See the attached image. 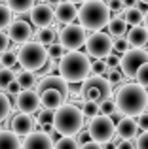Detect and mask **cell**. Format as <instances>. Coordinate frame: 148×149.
Segmentation results:
<instances>
[{
	"instance_id": "7dc6e473",
	"label": "cell",
	"mask_w": 148,
	"mask_h": 149,
	"mask_svg": "<svg viewBox=\"0 0 148 149\" xmlns=\"http://www.w3.org/2000/svg\"><path fill=\"white\" fill-rule=\"evenodd\" d=\"M122 2H123V8H137L139 0H122Z\"/></svg>"
},
{
	"instance_id": "ee69618b",
	"label": "cell",
	"mask_w": 148,
	"mask_h": 149,
	"mask_svg": "<svg viewBox=\"0 0 148 149\" xmlns=\"http://www.w3.org/2000/svg\"><path fill=\"white\" fill-rule=\"evenodd\" d=\"M122 74H120V72H116V70H114V72H112V74H108V81H110V85H114V83H120V81H122Z\"/></svg>"
},
{
	"instance_id": "30bf717a",
	"label": "cell",
	"mask_w": 148,
	"mask_h": 149,
	"mask_svg": "<svg viewBox=\"0 0 148 149\" xmlns=\"http://www.w3.org/2000/svg\"><path fill=\"white\" fill-rule=\"evenodd\" d=\"M85 30L80 25H67L59 30V44L65 47V51H78L85 44Z\"/></svg>"
},
{
	"instance_id": "681fc988",
	"label": "cell",
	"mask_w": 148,
	"mask_h": 149,
	"mask_svg": "<svg viewBox=\"0 0 148 149\" xmlns=\"http://www.w3.org/2000/svg\"><path fill=\"white\" fill-rule=\"evenodd\" d=\"M142 23H144V30L148 32V11L144 13V21H142Z\"/></svg>"
},
{
	"instance_id": "83f0119b",
	"label": "cell",
	"mask_w": 148,
	"mask_h": 149,
	"mask_svg": "<svg viewBox=\"0 0 148 149\" xmlns=\"http://www.w3.org/2000/svg\"><path fill=\"white\" fill-rule=\"evenodd\" d=\"M78 108H80L82 115L89 117V119H95L97 115H101L99 113V104H95V102H84V104H80Z\"/></svg>"
},
{
	"instance_id": "cb8c5ba5",
	"label": "cell",
	"mask_w": 148,
	"mask_h": 149,
	"mask_svg": "<svg viewBox=\"0 0 148 149\" xmlns=\"http://www.w3.org/2000/svg\"><path fill=\"white\" fill-rule=\"evenodd\" d=\"M36 0H6V6L11 13H27L32 10Z\"/></svg>"
},
{
	"instance_id": "52a82bcc",
	"label": "cell",
	"mask_w": 148,
	"mask_h": 149,
	"mask_svg": "<svg viewBox=\"0 0 148 149\" xmlns=\"http://www.w3.org/2000/svg\"><path fill=\"white\" fill-rule=\"evenodd\" d=\"M87 136L91 138V142H97L99 146H104V143L112 142L116 138V127H114L110 117L97 115L95 119L89 121Z\"/></svg>"
},
{
	"instance_id": "8992f818",
	"label": "cell",
	"mask_w": 148,
	"mask_h": 149,
	"mask_svg": "<svg viewBox=\"0 0 148 149\" xmlns=\"http://www.w3.org/2000/svg\"><path fill=\"white\" fill-rule=\"evenodd\" d=\"M112 85L106 77L103 76H87L84 81H82L80 87V98L84 102H99L112 98Z\"/></svg>"
},
{
	"instance_id": "836d02e7",
	"label": "cell",
	"mask_w": 148,
	"mask_h": 149,
	"mask_svg": "<svg viewBox=\"0 0 148 149\" xmlns=\"http://www.w3.org/2000/svg\"><path fill=\"white\" fill-rule=\"evenodd\" d=\"M106 61L104 58H99V61H93L91 62V66H89V74L91 76H103L104 77V74H106Z\"/></svg>"
},
{
	"instance_id": "db71d44e",
	"label": "cell",
	"mask_w": 148,
	"mask_h": 149,
	"mask_svg": "<svg viewBox=\"0 0 148 149\" xmlns=\"http://www.w3.org/2000/svg\"><path fill=\"white\" fill-rule=\"evenodd\" d=\"M0 2H2V0H0Z\"/></svg>"
},
{
	"instance_id": "f1b7e54d",
	"label": "cell",
	"mask_w": 148,
	"mask_h": 149,
	"mask_svg": "<svg viewBox=\"0 0 148 149\" xmlns=\"http://www.w3.org/2000/svg\"><path fill=\"white\" fill-rule=\"evenodd\" d=\"M10 113H11V102H10L6 93L0 91V123L6 121L10 117Z\"/></svg>"
},
{
	"instance_id": "7a4b0ae2",
	"label": "cell",
	"mask_w": 148,
	"mask_h": 149,
	"mask_svg": "<svg viewBox=\"0 0 148 149\" xmlns=\"http://www.w3.org/2000/svg\"><path fill=\"white\" fill-rule=\"evenodd\" d=\"M89 66H91V61H89V57L85 53H82V51H67L59 58L57 70H59V76L70 85V83H82L89 76Z\"/></svg>"
},
{
	"instance_id": "ab89813d",
	"label": "cell",
	"mask_w": 148,
	"mask_h": 149,
	"mask_svg": "<svg viewBox=\"0 0 148 149\" xmlns=\"http://www.w3.org/2000/svg\"><path fill=\"white\" fill-rule=\"evenodd\" d=\"M10 49V38L6 36V32L4 30H0V55L4 53V51Z\"/></svg>"
},
{
	"instance_id": "8d00e7d4",
	"label": "cell",
	"mask_w": 148,
	"mask_h": 149,
	"mask_svg": "<svg viewBox=\"0 0 148 149\" xmlns=\"http://www.w3.org/2000/svg\"><path fill=\"white\" fill-rule=\"evenodd\" d=\"M135 79H137V85H141V87L148 89V62L141 66V68L137 70V74H135Z\"/></svg>"
},
{
	"instance_id": "b9f144b4",
	"label": "cell",
	"mask_w": 148,
	"mask_h": 149,
	"mask_svg": "<svg viewBox=\"0 0 148 149\" xmlns=\"http://www.w3.org/2000/svg\"><path fill=\"white\" fill-rule=\"evenodd\" d=\"M137 127L141 128L142 132H144V130H148V113H146V111L142 113V115H139V121H137Z\"/></svg>"
},
{
	"instance_id": "603a6c76",
	"label": "cell",
	"mask_w": 148,
	"mask_h": 149,
	"mask_svg": "<svg viewBox=\"0 0 148 149\" xmlns=\"http://www.w3.org/2000/svg\"><path fill=\"white\" fill-rule=\"evenodd\" d=\"M123 21L127 23V26H141L144 21V11L141 8H125V13H123Z\"/></svg>"
},
{
	"instance_id": "d590c367",
	"label": "cell",
	"mask_w": 148,
	"mask_h": 149,
	"mask_svg": "<svg viewBox=\"0 0 148 149\" xmlns=\"http://www.w3.org/2000/svg\"><path fill=\"white\" fill-rule=\"evenodd\" d=\"M46 51H48V58H51V61H59L61 57H63L67 51H65V47L61 44H51L46 47Z\"/></svg>"
},
{
	"instance_id": "f546056e",
	"label": "cell",
	"mask_w": 148,
	"mask_h": 149,
	"mask_svg": "<svg viewBox=\"0 0 148 149\" xmlns=\"http://www.w3.org/2000/svg\"><path fill=\"white\" fill-rule=\"evenodd\" d=\"M53 149H80L74 136H63L53 143Z\"/></svg>"
},
{
	"instance_id": "4316f807",
	"label": "cell",
	"mask_w": 148,
	"mask_h": 149,
	"mask_svg": "<svg viewBox=\"0 0 148 149\" xmlns=\"http://www.w3.org/2000/svg\"><path fill=\"white\" fill-rule=\"evenodd\" d=\"M17 64V53H13V51H4L2 55H0V68H8L11 70L13 66Z\"/></svg>"
},
{
	"instance_id": "9c48e42d",
	"label": "cell",
	"mask_w": 148,
	"mask_h": 149,
	"mask_svg": "<svg viewBox=\"0 0 148 149\" xmlns=\"http://www.w3.org/2000/svg\"><path fill=\"white\" fill-rule=\"evenodd\" d=\"M144 62H148V51L137 49V47H129L122 57H120L118 64H120V68H122V76L135 77L137 70L141 68Z\"/></svg>"
},
{
	"instance_id": "3957f363",
	"label": "cell",
	"mask_w": 148,
	"mask_h": 149,
	"mask_svg": "<svg viewBox=\"0 0 148 149\" xmlns=\"http://www.w3.org/2000/svg\"><path fill=\"white\" fill-rule=\"evenodd\" d=\"M53 130L61 136H74L84 128V115H82L80 108L65 102L61 108L55 109L53 113V123H51Z\"/></svg>"
},
{
	"instance_id": "d6986e66",
	"label": "cell",
	"mask_w": 148,
	"mask_h": 149,
	"mask_svg": "<svg viewBox=\"0 0 148 149\" xmlns=\"http://www.w3.org/2000/svg\"><path fill=\"white\" fill-rule=\"evenodd\" d=\"M63 104H65V98L61 96V93L53 91V89H48V91L40 93V106L44 109H53V111H55V109L61 108Z\"/></svg>"
},
{
	"instance_id": "e0dca14e",
	"label": "cell",
	"mask_w": 148,
	"mask_h": 149,
	"mask_svg": "<svg viewBox=\"0 0 148 149\" xmlns=\"http://www.w3.org/2000/svg\"><path fill=\"white\" fill-rule=\"evenodd\" d=\"M53 17L57 19V23H61V25H72L74 19L78 17V8L76 4L72 2H67V0H63V2H59L55 6V10H53Z\"/></svg>"
},
{
	"instance_id": "d4e9b609",
	"label": "cell",
	"mask_w": 148,
	"mask_h": 149,
	"mask_svg": "<svg viewBox=\"0 0 148 149\" xmlns=\"http://www.w3.org/2000/svg\"><path fill=\"white\" fill-rule=\"evenodd\" d=\"M15 81H17V85L21 87V91H29V89L36 87V74L25 72V70H23L21 74L15 76Z\"/></svg>"
},
{
	"instance_id": "2e32d148",
	"label": "cell",
	"mask_w": 148,
	"mask_h": 149,
	"mask_svg": "<svg viewBox=\"0 0 148 149\" xmlns=\"http://www.w3.org/2000/svg\"><path fill=\"white\" fill-rule=\"evenodd\" d=\"M21 149H53V140L46 132L34 130L21 142Z\"/></svg>"
},
{
	"instance_id": "ffe728a7",
	"label": "cell",
	"mask_w": 148,
	"mask_h": 149,
	"mask_svg": "<svg viewBox=\"0 0 148 149\" xmlns=\"http://www.w3.org/2000/svg\"><path fill=\"white\" fill-rule=\"evenodd\" d=\"M125 40L129 45H133L137 49H142L148 44V32L144 30V26H133L131 30H127Z\"/></svg>"
},
{
	"instance_id": "7c38bea8",
	"label": "cell",
	"mask_w": 148,
	"mask_h": 149,
	"mask_svg": "<svg viewBox=\"0 0 148 149\" xmlns=\"http://www.w3.org/2000/svg\"><path fill=\"white\" fill-rule=\"evenodd\" d=\"M15 108L19 109V113L32 115V113H36L38 108H40V95H38L34 89L19 91L17 95H15Z\"/></svg>"
},
{
	"instance_id": "e575fe53",
	"label": "cell",
	"mask_w": 148,
	"mask_h": 149,
	"mask_svg": "<svg viewBox=\"0 0 148 149\" xmlns=\"http://www.w3.org/2000/svg\"><path fill=\"white\" fill-rule=\"evenodd\" d=\"M15 79V74L8 68H0V91H6V87Z\"/></svg>"
},
{
	"instance_id": "f6af8a7d",
	"label": "cell",
	"mask_w": 148,
	"mask_h": 149,
	"mask_svg": "<svg viewBox=\"0 0 148 149\" xmlns=\"http://www.w3.org/2000/svg\"><path fill=\"white\" fill-rule=\"evenodd\" d=\"M116 149H135V146L131 143V140H122L116 143Z\"/></svg>"
},
{
	"instance_id": "6da1fadb",
	"label": "cell",
	"mask_w": 148,
	"mask_h": 149,
	"mask_svg": "<svg viewBox=\"0 0 148 149\" xmlns=\"http://www.w3.org/2000/svg\"><path fill=\"white\" fill-rule=\"evenodd\" d=\"M116 109L123 117H139L146 111L148 91L137 83H123L116 91Z\"/></svg>"
},
{
	"instance_id": "4dcf8cb0",
	"label": "cell",
	"mask_w": 148,
	"mask_h": 149,
	"mask_svg": "<svg viewBox=\"0 0 148 149\" xmlns=\"http://www.w3.org/2000/svg\"><path fill=\"white\" fill-rule=\"evenodd\" d=\"M11 21H13V13L8 10L6 4L0 2V30L8 29V26L11 25Z\"/></svg>"
},
{
	"instance_id": "4fadbf2b",
	"label": "cell",
	"mask_w": 148,
	"mask_h": 149,
	"mask_svg": "<svg viewBox=\"0 0 148 149\" xmlns=\"http://www.w3.org/2000/svg\"><path fill=\"white\" fill-rule=\"evenodd\" d=\"M6 36L10 38V42H13V44H27V42H30V38H32V26L27 21L15 19V21H11V25L8 26Z\"/></svg>"
},
{
	"instance_id": "8fae6325",
	"label": "cell",
	"mask_w": 148,
	"mask_h": 149,
	"mask_svg": "<svg viewBox=\"0 0 148 149\" xmlns=\"http://www.w3.org/2000/svg\"><path fill=\"white\" fill-rule=\"evenodd\" d=\"M48 89H53V91L61 93V96L65 98V102H68V96H70V89H68V83L59 76V74H48L44 76L40 81H36V87L34 91L40 95V93L48 91Z\"/></svg>"
},
{
	"instance_id": "484cf974",
	"label": "cell",
	"mask_w": 148,
	"mask_h": 149,
	"mask_svg": "<svg viewBox=\"0 0 148 149\" xmlns=\"http://www.w3.org/2000/svg\"><path fill=\"white\" fill-rule=\"evenodd\" d=\"M55 38H57V34H55V29L48 26V29H40V30H38V32H36V40H34V42H38L40 45L48 47V45L55 44Z\"/></svg>"
},
{
	"instance_id": "ac0fdd59",
	"label": "cell",
	"mask_w": 148,
	"mask_h": 149,
	"mask_svg": "<svg viewBox=\"0 0 148 149\" xmlns=\"http://www.w3.org/2000/svg\"><path fill=\"white\" fill-rule=\"evenodd\" d=\"M114 127H116V138L133 140V138H137V134H139L137 121H135L133 117H122Z\"/></svg>"
},
{
	"instance_id": "5b68a950",
	"label": "cell",
	"mask_w": 148,
	"mask_h": 149,
	"mask_svg": "<svg viewBox=\"0 0 148 149\" xmlns=\"http://www.w3.org/2000/svg\"><path fill=\"white\" fill-rule=\"evenodd\" d=\"M48 62V51L38 42H27L17 51V64L25 72H38Z\"/></svg>"
},
{
	"instance_id": "f35d334b",
	"label": "cell",
	"mask_w": 148,
	"mask_h": 149,
	"mask_svg": "<svg viewBox=\"0 0 148 149\" xmlns=\"http://www.w3.org/2000/svg\"><path fill=\"white\" fill-rule=\"evenodd\" d=\"M135 149H148V130L137 134V142H135Z\"/></svg>"
},
{
	"instance_id": "74e56055",
	"label": "cell",
	"mask_w": 148,
	"mask_h": 149,
	"mask_svg": "<svg viewBox=\"0 0 148 149\" xmlns=\"http://www.w3.org/2000/svg\"><path fill=\"white\" fill-rule=\"evenodd\" d=\"M127 49H129V44H127L125 36L123 38H114V40H112V51H118V53L123 55Z\"/></svg>"
},
{
	"instance_id": "277c9868",
	"label": "cell",
	"mask_w": 148,
	"mask_h": 149,
	"mask_svg": "<svg viewBox=\"0 0 148 149\" xmlns=\"http://www.w3.org/2000/svg\"><path fill=\"white\" fill-rule=\"evenodd\" d=\"M78 19H80V26L84 30L99 32L110 21V10L101 0H85L78 10Z\"/></svg>"
},
{
	"instance_id": "c3c4849f",
	"label": "cell",
	"mask_w": 148,
	"mask_h": 149,
	"mask_svg": "<svg viewBox=\"0 0 148 149\" xmlns=\"http://www.w3.org/2000/svg\"><path fill=\"white\" fill-rule=\"evenodd\" d=\"M59 2H63V0H46V4H48V6H57Z\"/></svg>"
},
{
	"instance_id": "ba28073f",
	"label": "cell",
	"mask_w": 148,
	"mask_h": 149,
	"mask_svg": "<svg viewBox=\"0 0 148 149\" xmlns=\"http://www.w3.org/2000/svg\"><path fill=\"white\" fill-rule=\"evenodd\" d=\"M85 51H87V57L93 58H106L112 53V38L106 32H93L91 36L85 38Z\"/></svg>"
},
{
	"instance_id": "9a60e30c",
	"label": "cell",
	"mask_w": 148,
	"mask_h": 149,
	"mask_svg": "<svg viewBox=\"0 0 148 149\" xmlns=\"http://www.w3.org/2000/svg\"><path fill=\"white\" fill-rule=\"evenodd\" d=\"M34 127H36V121L32 119V115H27V113H17V115L11 117L10 121V128L17 138H25L30 132H34Z\"/></svg>"
},
{
	"instance_id": "44dd1931",
	"label": "cell",
	"mask_w": 148,
	"mask_h": 149,
	"mask_svg": "<svg viewBox=\"0 0 148 149\" xmlns=\"http://www.w3.org/2000/svg\"><path fill=\"white\" fill-rule=\"evenodd\" d=\"M108 36H114V38H123L127 34V23L123 21V17H120V15H116L114 19H110V21H108Z\"/></svg>"
},
{
	"instance_id": "1f68e13d",
	"label": "cell",
	"mask_w": 148,
	"mask_h": 149,
	"mask_svg": "<svg viewBox=\"0 0 148 149\" xmlns=\"http://www.w3.org/2000/svg\"><path fill=\"white\" fill-rule=\"evenodd\" d=\"M116 111H118V109H116V102H114V98H106V100L99 102V113H101V115L110 117V115H114Z\"/></svg>"
},
{
	"instance_id": "bcb514c9",
	"label": "cell",
	"mask_w": 148,
	"mask_h": 149,
	"mask_svg": "<svg viewBox=\"0 0 148 149\" xmlns=\"http://www.w3.org/2000/svg\"><path fill=\"white\" fill-rule=\"evenodd\" d=\"M80 149H103V147H101L97 142H85V143L80 146Z\"/></svg>"
},
{
	"instance_id": "f5cc1de1",
	"label": "cell",
	"mask_w": 148,
	"mask_h": 149,
	"mask_svg": "<svg viewBox=\"0 0 148 149\" xmlns=\"http://www.w3.org/2000/svg\"><path fill=\"white\" fill-rule=\"evenodd\" d=\"M101 2H104V0H101Z\"/></svg>"
},
{
	"instance_id": "816d5d0a",
	"label": "cell",
	"mask_w": 148,
	"mask_h": 149,
	"mask_svg": "<svg viewBox=\"0 0 148 149\" xmlns=\"http://www.w3.org/2000/svg\"><path fill=\"white\" fill-rule=\"evenodd\" d=\"M139 2H142V4H148V0H139Z\"/></svg>"
},
{
	"instance_id": "5bb4252c",
	"label": "cell",
	"mask_w": 148,
	"mask_h": 149,
	"mask_svg": "<svg viewBox=\"0 0 148 149\" xmlns=\"http://www.w3.org/2000/svg\"><path fill=\"white\" fill-rule=\"evenodd\" d=\"M29 17H30V23L38 29H48L49 25L53 23V8L48 6V4H34L32 10L29 11Z\"/></svg>"
},
{
	"instance_id": "d6a6232c",
	"label": "cell",
	"mask_w": 148,
	"mask_h": 149,
	"mask_svg": "<svg viewBox=\"0 0 148 149\" xmlns=\"http://www.w3.org/2000/svg\"><path fill=\"white\" fill-rule=\"evenodd\" d=\"M53 109H44L42 108L40 111H38V117L34 121H36V125L38 127H44V125H51L53 123Z\"/></svg>"
},
{
	"instance_id": "7402d4cb",
	"label": "cell",
	"mask_w": 148,
	"mask_h": 149,
	"mask_svg": "<svg viewBox=\"0 0 148 149\" xmlns=\"http://www.w3.org/2000/svg\"><path fill=\"white\" fill-rule=\"evenodd\" d=\"M0 149H21V138L11 130H0Z\"/></svg>"
},
{
	"instance_id": "7bdbcfd3",
	"label": "cell",
	"mask_w": 148,
	"mask_h": 149,
	"mask_svg": "<svg viewBox=\"0 0 148 149\" xmlns=\"http://www.w3.org/2000/svg\"><path fill=\"white\" fill-rule=\"evenodd\" d=\"M19 91H21V87L17 85V81H15V79L11 81V83L8 85V87H6V93H8V95H17Z\"/></svg>"
},
{
	"instance_id": "60d3db41",
	"label": "cell",
	"mask_w": 148,
	"mask_h": 149,
	"mask_svg": "<svg viewBox=\"0 0 148 149\" xmlns=\"http://www.w3.org/2000/svg\"><path fill=\"white\" fill-rule=\"evenodd\" d=\"M108 10L110 11H122L123 10V2L122 0H108Z\"/></svg>"
},
{
	"instance_id": "f907efd6",
	"label": "cell",
	"mask_w": 148,
	"mask_h": 149,
	"mask_svg": "<svg viewBox=\"0 0 148 149\" xmlns=\"http://www.w3.org/2000/svg\"><path fill=\"white\" fill-rule=\"evenodd\" d=\"M67 2H72V4H84L85 0H67Z\"/></svg>"
}]
</instances>
